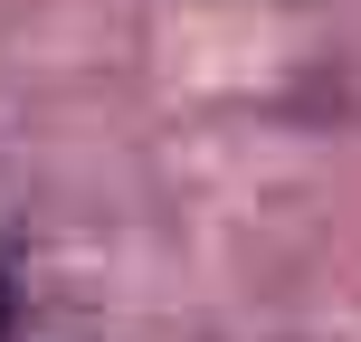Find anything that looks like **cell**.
<instances>
[{
    "mask_svg": "<svg viewBox=\"0 0 361 342\" xmlns=\"http://www.w3.org/2000/svg\"><path fill=\"white\" fill-rule=\"evenodd\" d=\"M10 314H19V305H10V286H0V333H10Z\"/></svg>",
    "mask_w": 361,
    "mask_h": 342,
    "instance_id": "6da1fadb",
    "label": "cell"
}]
</instances>
